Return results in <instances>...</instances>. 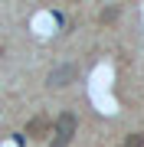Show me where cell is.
Returning a JSON list of instances; mask_svg holds the SVG:
<instances>
[{"mask_svg":"<svg viewBox=\"0 0 144 147\" xmlns=\"http://www.w3.org/2000/svg\"><path fill=\"white\" fill-rule=\"evenodd\" d=\"M75 127H79V118L72 111H62L53 121V137H49V147H69V141L75 137Z\"/></svg>","mask_w":144,"mask_h":147,"instance_id":"cell-1","label":"cell"},{"mask_svg":"<svg viewBox=\"0 0 144 147\" xmlns=\"http://www.w3.org/2000/svg\"><path fill=\"white\" fill-rule=\"evenodd\" d=\"M23 134H26V137H33V141H43V137H49V134H53V121H49L46 115H33Z\"/></svg>","mask_w":144,"mask_h":147,"instance_id":"cell-3","label":"cell"},{"mask_svg":"<svg viewBox=\"0 0 144 147\" xmlns=\"http://www.w3.org/2000/svg\"><path fill=\"white\" fill-rule=\"evenodd\" d=\"M121 147H144V134H141V131H131L128 141H124Z\"/></svg>","mask_w":144,"mask_h":147,"instance_id":"cell-5","label":"cell"},{"mask_svg":"<svg viewBox=\"0 0 144 147\" xmlns=\"http://www.w3.org/2000/svg\"><path fill=\"white\" fill-rule=\"evenodd\" d=\"M118 16H121V3H112V7H105V10L98 13V23H101V26H112Z\"/></svg>","mask_w":144,"mask_h":147,"instance_id":"cell-4","label":"cell"},{"mask_svg":"<svg viewBox=\"0 0 144 147\" xmlns=\"http://www.w3.org/2000/svg\"><path fill=\"white\" fill-rule=\"evenodd\" d=\"M75 75H79V65L62 62V65H56L53 72L46 75V85H49V88H66V85H72V82H75Z\"/></svg>","mask_w":144,"mask_h":147,"instance_id":"cell-2","label":"cell"}]
</instances>
